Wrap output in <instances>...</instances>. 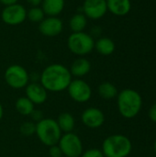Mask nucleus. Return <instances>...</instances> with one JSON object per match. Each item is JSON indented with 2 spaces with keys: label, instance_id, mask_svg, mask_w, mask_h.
I'll list each match as a JSON object with an SVG mask.
<instances>
[{
  "label": "nucleus",
  "instance_id": "f257e3e1",
  "mask_svg": "<svg viewBox=\"0 0 156 157\" xmlns=\"http://www.w3.org/2000/svg\"><path fill=\"white\" fill-rule=\"evenodd\" d=\"M40 85L51 92H62L67 89L72 81L70 70L61 63H52L48 65L42 71Z\"/></svg>",
  "mask_w": 156,
  "mask_h": 157
},
{
  "label": "nucleus",
  "instance_id": "f03ea898",
  "mask_svg": "<svg viewBox=\"0 0 156 157\" xmlns=\"http://www.w3.org/2000/svg\"><path fill=\"white\" fill-rule=\"evenodd\" d=\"M143 105L141 95L133 89L126 88L118 94V109L120 115L126 119L136 117Z\"/></svg>",
  "mask_w": 156,
  "mask_h": 157
},
{
  "label": "nucleus",
  "instance_id": "7ed1b4c3",
  "mask_svg": "<svg viewBox=\"0 0 156 157\" xmlns=\"http://www.w3.org/2000/svg\"><path fill=\"white\" fill-rule=\"evenodd\" d=\"M131 149V142L127 136L114 134L104 140L101 151L105 157H127Z\"/></svg>",
  "mask_w": 156,
  "mask_h": 157
},
{
  "label": "nucleus",
  "instance_id": "20e7f679",
  "mask_svg": "<svg viewBox=\"0 0 156 157\" xmlns=\"http://www.w3.org/2000/svg\"><path fill=\"white\" fill-rule=\"evenodd\" d=\"M35 134L44 145L51 147L58 144L62 137V131L55 120L43 118L36 123Z\"/></svg>",
  "mask_w": 156,
  "mask_h": 157
},
{
  "label": "nucleus",
  "instance_id": "39448f33",
  "mask_svg": "<svg viewBox=\"0 0 156 157\" xmlns=\"http://www.w3.org/2000/svg\"><path fill=\"white\" fill-rule=\"evenodd\" d=\"M95 41V39L86 31L72 32L67 39V47L72 53L83 57L93 52Z\"/></svg>",
  "mask_w": 156,
  "mask_h": 157
},
{
  "label": "nucleus",
  "instance_id": "423d86ee",
  "mask_svg": "<svg viewBox=\"0 0 156 157\" xmlns=\"http://www.w3.org/2000/svg\"><path fill=\"white\" fill-rule=\"evenodd\" d=\"M6 83L14 89H21L26 87L29 81V75L28 71L19 64H12L5 71Z\"/></svg>",
  "mask_w": 156,
  "mask_h": 157
},
{
  "label": "nucleus",
  "instance_id": "0eeeda50",
  "mask_svg": "<svg viewBox=\"0 0 156 157\" xmlns=\"http://www.w3.org/2000/svg\"><path fill=\"white\" fill-rule=\"evenodd\" d=\"M58 146L65 157H80L83 154L82 141L74 132H67L62 135Z\"/></svg>",
  "mask_w": 156,
  "mask_h": 157
},
{
  "label": "nucleus",
  "instance_id": "6e6552de",
  "mask_svg": "<svg viewBox=\"0 0 156 157\" xmlns=\"http://www.w3.org/2000/svg\"><path fill=\"white\" fill-rule=\"evenodd\" d=\"M1 18L6 25H20L27 19V9L18 3L5 6L1 12Z\"/></svg>",
  "mask_w": 156,
  "mask_h": 157
},
{
  "label": "nucleus",
  "instance_id": "1a4fd4ad",
  "mask_svg": "<svg viewBox=\"0 0 156 157\" xmlns=\"http://www.w3.org/2000/svg\"><path fill=\"white\" fill-rule=\"evenodd\" d=\"M67 90L70 98L78 103L87 102L92 96V89L90 86L80 78L72 80Z\"/></svg>",
  "mask_w": 156,
  "mask_h": 157
},
{
  "label": "nucleus",
  "instance_id": "9d476101",
  "mask_svg": "<svg viewBox=\"0 0 156 157\" xmlns=\"http://www.w3.org/2000/svg\"><path fill=\"white\" fill-rule=\"evenodd\" d=\"M107 12L106 0H85L82 6V13L89 19H100Z\"/></svg>",
  "mask_w": 156,
  "mask_h": 157
},
{
  "label": "nucleus",
  "instance_id": "9b49d317",
  "mask_svg": "<svg viewBox=\"0 0 156 157\" xmlns=\"http://www.w3.org/2000/svg\"><path fill=\"white\" fill-rule=\"evenodd\" d=\"M63 30V22L59 17H45L39 23V31L45 37L52 38L60 35Z\"/></svg>",
  "mask_w": 156,
  "mask_h": 157
},
{
  "label": "nucleus",
  "instance_id": "f8f14e48",
  "mask_svg": "<svg viewBox=\"0 0 156 157\" xmlns=\"http://www.w3.org/2000/svg\"><path fill=\"white\" fill-rule=\"evenodd\" d=\"M82 122L85 126L90 129H97L104 124L105 115L99 109L88 108L82 113Z\"/></svg>",
  "mask_w": 156,
  "mask_h": 157
},
{
  "label": "nucleus",
  "instance_id": "ddd939ff",
  "mask_svg": "<svg viewBox=\"0 0 156 157\" xmlns=\"http://www.w3.org/2000/svg\"><path fill=\"white\" fill-rule=\"evenodd\" d=\"M26 97L35 105H40L47 99V90L38 83H30L26 86Z\"/></svg>",
  "mask_w": 156,
  "mask_h": 157
},
{
  "label": "nucleus",
  "instance_id": "4468645a",
  "mask_svg": "<svg viewBox=\"0 0 156 157\" xmlns=\"http://www.w3.org/2000/svg\"><path fill=\"white\" fill-rule=\"evenodd\" d=\"M108 11L114 16L123 17L130 13L131 9V0H106Z\"/></svg>",
  "mask_w": 156,
  "mask_h": 157
},
{
  "label": "nucleus",
  "instance_id": "2eb2a0df",
  "mask_svg": "<svg viewBox=\"0 0 156 157\" xmlns=\"http://www.w3.org/2000/svg\"><path fill=\"white\" fill-rule=\"evenodd\" d=\"M40 6L47 17H58L64 9L65 0H42Z\"/></svg>",
  "mask_w": 156,
  "mask_h": 157
},
{
  "label": "nucleus",
  "instance_id": "dca6fc26",
  "mask_svg": "<svg viewBox=\"0 0 156 157\" xmlns=\"http://www.w3.org/2000/svg\"><path fill=\"white\" fill-rule=\"evenodd\" d=\"M91 69V63L90 62L84 57H79L76 60H74L71 65L70 73L72 76H75L77 78H81L85 75H86Z\"/></svg>",
  "mask_w": 156,
  "mask_h": 157
},
{
  "label": "nucleus",
  "instance_id": "f3484780",
  "mask_svg": "<svg viewBox=\"0 0 156 157\" xmlns=\"http://www.w3.org/2000/svg\"><path fill=\"white\" fill-rule=\"evenodd\" d=\"M115 43L114 41L107 37H100L95 41V49L97 52L104 56H108L112 54L115 51Z\"/></svg>",
  "mask_w": 156,
  "mask_h": 157
},
{
  "label": "nucleus",
  "instance_id": "a211bd4d",
  "mask_svg": "<svg viewBox=\"0 0 156 157\" xmlns=\"http://www.w3.org/2000/svg\"><path fill=\"white\" fill-rule=\"evenodd\" d=\"M87 19L88 18L82 12H78L72 16V17L69 20V28L72 30V32L85 31L87 26Z\"/></svg>",
  "mask_w": 156,
  "mask_h": 157
},
{
  "label": "nucleus",
  "instance_id": "6ab92c4d",
  "mask_svg": "<svg viewBox=\"0 0 156 157\" xmlns=\"http://www.w3.org/2000/svg\"><path fill=\"white\" fill-rule=\"evenodd\" d=\"M57 124L60 128V130L65 133L72 132L74 128V118L71 113L68 112H63L58 116L57 119Z\"/></svg>",
  "mask_w": 156,
  "mask_h": 157
},
{
  "label": "nucleus",
  "instance_id": "aec40b11",
  "mask_svg": "<svg viewBox=\"0 0 156 157\" xmlns=\"http://www.w3.org/2000/svg\"><path fill=\"white\" fill-rule=\"evenodd\" d=\"M15 107L17 111L22 116H30L34 110V104L27 97L17 98L15 103Z\"/></svg>",
  "mask_w": 156,
  "mask_h": 157
},
{
  "label": "nucleus",
  "instance_id": "412c9836",
  "mask_svg": "<svg viewBox=\"0 0 156 157\" xmlns=\"http://www.w3.org/2000/svg\"><path fill=\"white\" fill-rule=\"evenodd\" d=\"M98 94L103 99L109 100L118 96V89L113 84L109 82H103L98 86Z\"/></svg>",
  "mask_w": 156,
  "mask_h": 157
},
{
  "label": "nucleus",
  "instance_id": "4be33fe9",
  "mask_svg": "<svg viewBox=\"0 0 156 157\" xmlns=\"http://www.w3.org/2000/svg\"><path fill=\"white\" fill-rule=\"evenodd\" d=\"M46 15L40 6H31L27 10V18L32 23H40L45 18Z\"/></svg>",
  "mask_w": 156,
  "mask_h": 157
},
{
  "label": "nucleus",
  "instance_id": "5701e85b",
  "mask_svg": "<svg viewBox=\"0 0 156 157\" xmlns=\"http://www.w3.org/2000/svg\"><path fill=\"white\" fill-rule=\"evenodd\" d=\"M19 132L22 135H24L26 137L31 136V135L35 134V132H36V124H34L31 121H26L20 125Z\"/></svg>",
  "mask_w": 156,
  "mask_h": 157
},
{
  "label": "nucleus",
  "instance_id": "b1692460",
  "mask_svg": "<svg viewBox=\"0 0 156 157\" xmlns=\"http://www.w3.org/2000/svg\"><path fill=\"white\" fill-rule=\"evenodd\" d=\"M81 157H105L102 151L99 149H96V148H92L89 150H86V152H84L82 154Z\"/></svg>",
  "mask_w": 156,
  "mask_h": 157
},
{
  "label": "nucleus",
  "instance_id": "393cba45",
  "mask_svg": "<svg viewBox=\"0 0 156 157\" xmlns=\"http://www.w3.org/2000/svg\"><path fill=\"white\" fill-rule=\"evenodd\" d=\"M49 155L51 157H61L63 156L62 151L60 149V147L58 146V144L51 146L50 150H49Z\"/></svg>",
  "mask_w": 156,
  "mask_h": 157
},
{
  "label": "nucleus",
  "instance_id": "a878e982",
  "mask_svg": "<svg viewBox=\"0 0 156 157\" xmlns=\"http://www.w3.org/2000/svg\"><path fill=\"white\" fill-rule=\"evenodd\" d=\"M89 34H90L94 39H95V37L100 38V36H101V34H102V29H101V27H99V26H94V27L91 29V31H90Z\"/></svg>",
  "mask_w": 156,
  "mask_h": 157
},
{
  "label": "nucleus",
  "instance_id": "bb28decb",
  "mask_svg": "<svg viewBox=\"0 0 156 157\" xmlns=\"http://www.w3.org/2000/svg\"><path fill=\"white\" fill-rule=\"evenodd\" d=\"M148 116H149V118H150V120H151L152 121H154V122H155L156 123V103L155 104H154V105L150 108L149 112H148Z\"/></svg>",
  "mask_w": 156,
  "mask_h": 157
},
{
  "label": "nucleus",
  "instance_id": "cd10ccee",
  "mask_svg": "<svg viewBox=\"0 0 156 157\" xmlns=\"http://www.w3.org/2000/svg\"><path fill=\"white\" fill-rule=\"evenodd\" d=\"M30 116H31V118H32V120L33 121H41L43 118H42V112L40 111V110H33V112L30 114Z\"/></svg>",
  "mask_w": 156,
  "mask_h": 157
},
{
  "label": "nucleus",
  "instance_id": "c85d7f7f",
  "mask_svg": "<svg viewBox=\"0 0 156 157\" xmlns=\"http://www.w3.org/2000/svg\"><path fill=\"white\" fill-rule=\"evenodd\" d=\"M18 2V0H0V3L2 5H4L5 6H11V5H14V4H17Z\"/></svg>",
  "mask_w": 156,
  "mask_h": 157
},
{
  "label": "nucleus",
  "instance_id": "c756f323",
  "mask_svg": "<svg viewBox=\"0 0 156 157\" xmlns=\"http://www.w3.org/2000/svg\"><path fill=\"white\" fill-rule=\"evenodd\" d=\"M27 2L31 6H40L41 5L42 0H27Z\"/></svg>",
  "mask_w": 156,
  "mask_h": 157
},
{
  "label": "nucleus",
  "instance_id": "7c9ffc66",
  "mask_svg": "<svg viewBox=\"0 0 156 157\" xmlns=\"http://www.w3.org/2000/svg\"><path fill=\"white\" fill-rule=\"evenodd\" d=\"M3 114H4V109H3V106H2V104L0 102V121L3 118Z\"/></svg>",
  "mask_w": 156,
  "mask_h": 157
},
{
  "label": "nucleus",
  "instance_id": "2f4dec72",
  "mask_svg": "<svg viewBox=\"0 0 156 157\" xmlns=\"http://www.w3.org/2000/svg\"><path fill=\"white\" fill-rule=\"evenodd\" d=\"M154 152H155V154H156V140H155V142H154Z\"/></svg>",
  "mask_w": 156,
  "mask_h": 157
},
{
  "label": "nucleus",
  "instance_id": "473e14b6",
  "mask_svg": "<svg viewBox=\"0 0 156 157\" xmlns=\"http://www.w3.org/2000/svg\"><path fill=\"white\" fill-rule=\"evenodd\" d=\"M61 157H65V156H61Z\"/></svg>",
  "mask_w": 156,
  "mask_h": 157
}]
</instances>
